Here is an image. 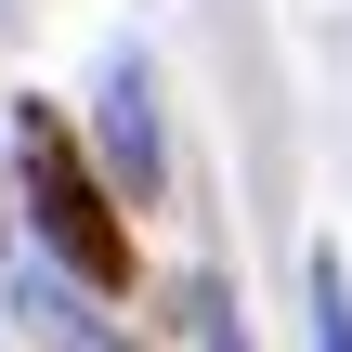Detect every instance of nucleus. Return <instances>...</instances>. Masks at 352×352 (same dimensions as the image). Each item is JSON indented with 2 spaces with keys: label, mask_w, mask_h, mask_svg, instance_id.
Instances as JSON below:
<instances>
[{
  "label": "nucleus",
  "mask_w": 352,
  "mask_h": 352,
  "mask_svg": "<svg viewBox=\"0 0 352 352\" xmlns=\"http://www.w3.org/2000/svg\"><path fill=\"white\" fill-rule=\"evenodd\" d=\"M13 170H26V222H39V248H52L78 287H131V222H118L104 170L78 157V131H65L52 104L13 118Z\"/></svg>",
  "instance_id": "nucleus-1"
},
{
  "label": "nucleus",
  "mask_w": 352,
  "mask_h": 352,
  "mask_svg": "<svg viewBox=\"0 0 352 352\" xmlns=\"http://www.w3.org/2000/svg\"><path fill=\"white\" fill-rule=\"evenodd\" d=\"M91 131H104V170H118V196H157V91H144V65H131V52L104 65V104H91Z\"/></svg>",
  "instance_id": "nucleus-2"
},
{
  "label": "nucleus",
  "mask_w": 352,
  "mask_h": 352,
  "mask_svg": "<svg viewBox=\"0 0 352 352\" xmlns=\"http://www.w3.org/2000/svg\"><path fill=\"white\" fill-rule=\"evenodd\" d=\"M314 352H352V274H340V248H314Z\"/></svg>",
  "instance_id": "nucleus-3"
},
{
  "label": "nucleus",
  "mask_w": 352,
  "mask_h": 352,
  "mask_svg": "<svg viewBox=\"0 0 352 352\" xmlns=\"http://www.w3.org/2000/svg\"><path fill=\"white\" fill-rule=\"evenodd\" d=\"M209 352H248V340H235V314H222V327H209Z\"/></svg>",
  "instance_id": "nucleus-4"
}]
</instances>
